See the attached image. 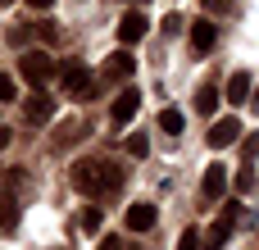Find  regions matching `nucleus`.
Masks as SVG:
<instances>
[{"instance_id": "9d476101", "label": "nucleus", "mask_w": 259, "mask_h": 250, "mask_svg": "<svg viewBox=\"0 0 259 250\" xmlns=\"http://www.w3.org/2000/svg\"><path fill=\"white\" fill-rule=\"evenodd\" d=\"M214 41H219V27L214 23H191V50L196 55H209Z\"/></svg>"}, {"instance_id": "bb28decb", "label": "nucleus", "mask_w": 259, "mask_h": 250, "mask_svg": "<svg viewBox=\"0 0 259 250\" xmlns=\"http://www.w3.org/2000/svg\"><path fill=\"white\" fill-rule=\"evenodd\" d=\"M27 5H32V9H50L55 0H27Z\"/></svg>"}, {"instance_id": "dca6fc26", "label": "nucleus", "mask_w": 259, "mask_h": 250, "mask_svg": "<svg viewBox=\"0 0 259 250\" xmlns=\"http://www.w3.org/2000/svg\"><path fill=\"white\" fill-rule=\"evenodd\" d=\"M0 228H5V232H14V228H18V200H14V196H5V200H0Z\"/></svg>"}, {"instance_id": "4be33fe9", "label": "nucleus", "mask_w": 259, "mask_h": 250, "mask_svg": "<svg viewBox=\"0 0 259 250\" xmlns=\"http://www.w3.org/2000/svg\"><path fill=\"white\" fill-rule=\"evenodd\" d=\"M182 23H187L182 14H168V18H164V32H168V36H178V32H182Z\"/></svg>"}, {"instance_id": "f257e3e1", "label": "nucleus", "mask_w": 259, "mask_h": 250, "mask_svg": "<svg viewBox=\"0 0 259 250\" xmlns=\"http://www.w3.org/2000/svg\"><path fill=\"white\" fill-rule=\"evenodd\" d=\"M73 187H77L82 196L100 200V196H114V191L123 187V173H118L109 159H77V164H73Z\"/></svg>"}, {"instance_id": "a211bd4d", "label": "nucleus", "mask_w": 259, "mask_h": 250, "mask_svg": "<svg viewBox=\"0 0 259 250\" xmlns=\"http://www.w3.org/2000/svg\"><path fill=\"white\" fill-rule=\"evenodd\" d=\"M200 246H205V237H200L196 228H187V232H182V241H178V250H200Z\"/></svg>"}, {"instance_id": "5701e85b", "label": "nucleus", "mask_w": 259, "mask_h": 250, "mask_svg": "<svg viewBox=\"0 0 259 250\" xmlns=\"http://www.w3.org/2000/svg\"><path fill=\"white\" fill-rule=\"evenodd\" d=\"M5 100H14V77H9V73H0V105H5Z\"/></svg>"}, {"instance_id": "c756f323", "label": "nucleus", "mask_w": 259, "mask_h": 250, "mask_svg": "<svg viewBox=\"0 0 259 250\" xmlns=\"http://www.w3.org/2000/svg\"><path fill=\"white\" fill-rule=\"evenodd\" d=\"M0 5H9V0H0Z\"/></svg>"}, {"instance_id": "1a4fd4ad", "label": "nucleus", "mask_w": 259, "mask_h": 250, "mask_svg": "<svg viewBox=\"0 0 259 250\" xmlns=\"http://www.w3.org/2000/svg\"><path fill=\"white\" fill-rule=\"evenodd\" d=\"M23 114H27V123H50V114H55V96H41V91L27 96V109H23Z\"/></svg>"}, {"instance_id": "b1692460", "label": "nucleus", "mask_w": 259, "mask_h": 250, "mask_svg": "<svg viewBox=\"0 0 259 250\" xmlns=\"http://www.w3.org/2000/svg\"><path fill=\"white\" fill-rule=\"evenodd\" d=\"M232 0H205V14H228Z\"/></svg>"}, {"instance_id": "20e7f679", "label": "nucleus", "mask_w": 259, "mask_h": 250, "mask_svg": "<svg viewBox=\"0 0 259 250\" xmlns=\"http://www.w3.org/2000/svg\"><path fill=\"white\" fill-rule=\"evenodd\" d=\"M232 228H237V205H223V214L209 223V232H205V246L209 250H223L228 246V237H232Z\"/></svg>"}, {"instance_id": "f8f14e48", "label": "nucleus", "mask_w": 259, "mask_h": 250, "mask_svg": "<svg viewBox=\"0 0 259 250\" xmlns=\"http://www.w3.org/2000/svg\"><path fill=\"white\" fill-rule=\"evenodd\" d=\"M132 68H137V59H132L127 50H118V55H109V64H105V77H132Z\"/></svg>"}, {"instance_id": "c85d7f7f", "label": "nucleus", "mask_w": 259, "mask_h": 250, "mask_svg": "<svg viewBox=\"0 0 259 250\" xmlns=\"http://www.w3.org/2000/svg\"><path fill=\"white\" fill-rule=\"evenodd\" d=\"M55 250H68V246H55Z\"/></svg>"}, {"instance_id": "6e6552de", "label": "nucleus", "mask_w": 259, "mask_h": 250, "mask_svg": "<svg viewBox=\"0 0 259 250\" xmlns=\"http://www.w3.org/2000/svg\"><path fill=\"white\" fill-rule=\"evenodd\" d=\"M237 132H241V123H237V118H214V128H209L205 137H209V146H214V150H223V146H232V141H237Z\"/></svg>"}, {"instance_id": "393cba45", "label": "nucleus", "mask_w": 259, "mask_h": 250, "mask_svg": "<svg viewBox=\"0 0 259 250\" xmlns=\"http://www.w3.org/2000/svg\"><path fill=\"white\" fill-rule=\"evenodd\" d=\"M100 250H123V241H118V237H105V241H100Z\"/></svg>"}, {"instance_id": "a878e982", "label": "nucleus", "mask_w": 259, "mask_h": 250, "mask_svg": "<svg viewBox=\"0 0 259 250\" xmlns=\"http://www.w3.org/2000/svg\"><path fill=\"white\" fill-rule=\"evenodd\" d=\"M5 146H9V128L0 123V150H5Z\"/></svg>"}, {"instance_id": "aec40b11", "label": "nucleus", "mask_w": 259, "mask_h": 250, "mask_svg": "<svg viewBox=\"0 0 259 250\" xmlns=\"http://www.w3.org/2000/svg\"><path fill=\"white\" fill-rule=\"evenodd\" d=\"M82 228H87V232L100 228V205H87V210H82Z\"/></svg>"}, {"instance_id": "cd10ccee", "label": "nucleus", "mask_w": 259, "mask_h": 250, "mask_svg": "<svg viewBox=\"0 0 259 250\" xmlns=\"http://www.w3.org/2000/svg\"><path fill=\"white\" fill-rule=\"evenodd\" d=\"M250 109H255V114H259V87H255V100H250Z\"/></svg>"}, {"instance_id": "412c9836", "label": "nucleus", "mask_w": 259, "mask_h": 250, "mask_svg": "<svg viewBox=\"0 0 259 250\" xmlns=\"http://www.w3.org/2000/svg\"><path fill=\"white\" fill-rule=\"evenodd\" d=\"M255 155H259V132H250V137H246V169L255 164Z\"/></svg>"}, {"instance_id": "9b49d317", "label": "nucleus", "mask_w": 259, "mask_h": 250, "mask_svg": "<svg viewBox=\"0 0 259 250\" xmlns=\"http://www.w3.org/2000/svg\"><path fill=\"white\" fill-rule=\"evenodd\" d=\"M155 219H159V214H155V205H146V200H137V205L127 210V228H132V232H146V228H155Z\"/></svg>"}, {"instance_id": "0eeeda50", "label": "nucleus", "mask_w": 259, "mask_h": 250, "mask_svg": "<svg viewBox=\"0 0 259 250\" xmlns=\"http://www.w3.org/2000/svg\"><path fill=\"white\" fill-rule=\"evenodd\" d=\"M137 109H141V96H137V91H118V100H114L109 118L123 128V123H132V118H137Z\"/></svg>"}, {"instance_id": "2eb2a0df", "label": "nucleus", "mask_w": 259, "mask_h": 250, "mask_svg": "<svg viewBox=\"0 0 259 250\" xmlns=\"http://www.w3.org/2000/svg\"><path fill=\"white\" fill-rule=\"evenodd\" d=\"M159 132L178 137V132H182V109H173V105H168V109H159Z\"/></svg>"}, {"instance_id": "6ab92c4d", "label": "nucleus", "mask_w": 259, "mask_h": 250, "mask_svg": "<svg viewBox=\"0 0 259 250\" xmlns=\"http://www.w3.org/2000/svg\"><path fill=\"white\" fill-rule=\"evenodd\" d=\"M146 150H150V141H146L141 132H132V137H127V155H137V159H141Z\"/></svg>"}, {"instance_id": "7ed1b4c3", "label": "nucleus", "mask_w": 259, "mask_h": 250, "mask_svg": "<svg viewBox=\"0 0 259 250\" xmlns=\"http://www.w3.org/2000/svg\"><path fill=\"white\" fill-rule=\"evenodd\" d=\"M18 68H23V77H27L32 87H46V82L59 73V68H55V59H50L46 50H27V55L18 59Z\"/></svg>"}, {"instance_id": "39448f33", "label": "nucleus", "mask_w": 259, "mask_h": 250, "mask_svg": "<svg viewBox=\"0 0 259 250\" xmlns=\"http://www.w3.org/2000/svg\"><path fill=\"white\" fill-rule=\"evenodd\" d=\"M146 27H150V18H146L141 9H127V14L118 18V41H123V46H132V41H141V36H146Z\"/></svg>"}, {"instance_id": "ddd939ff", "label": "nucleus", "mask_w": 259, "mask_h": 250, "mask_svg": "<svg viewBox=\"0 0 259 250\" xmlns=\"http://www.w3.org/2000/svg\"><path fill=\"white\" fill-rule=\"evenodd\" d=\"M246 96H255L250 77H246V73H232V77H228V100H232V105H246Z\"/></svg>"}, {"instance_id": "f3484780", "label": "nucleus", "mask_w": 259, "mask_h": 250, "mask_svg": "<svg viewBox=\"0 0 259 250\" xmlns=\"http://www.w3.org/2000/svg\"><path fill=\"white\" fill-rule=\"evenodd\" d=\"M77 137H87V128H82V123H68V128H59V132H55V146H73Z\"/></svg>"}, {"instance_id": "f03ea898", "label": "nucleus", "mask_w": 259, "mask_h": 250, "mask_svg": "<svg viewBox=\"0 0 259 250\" xmlns=\"http://www.w3.org/2000/svg\"><path fill=\"white\" fill-rule=\"evenodd\" d=\"M59 82H64V96H73V100H91L96 96V77H91V68L82 59H68L59 68Z\"/></svg>"}, {"instance_id": "4468645a", "label": "nucleus", "mask_w": 259, "mask_h": 250, "mask_svg": "<svg viewBox=\"0 0 259 250\" xmlns=\"http://www.w3.org/2000/svg\"><path fill=\"white\" fill-rule=\"evenodd\" d=\"M219 100H223V96H219V87H214V82H205V87L196 91V109H200V114H214V109H219Z\"/></svg>"}, {"instance_id": "423d86ee", "label": "nucleus", "mask_w": 259, "mask_h": 250, "mask_svg": "<svg viewBox=\"0 0 259 250\" xmlns=\"http://www.w3.org/2000/svg\"><path fill=\"white\" fill-rule=\"evenodd\" d=\"M223 191H228V169H223V164H209L205 178H200V196H205V200H219Z\"/></svg>"}]
</instances>
